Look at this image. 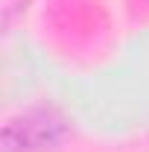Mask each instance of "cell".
<instances>
[{"label":"cell","mask_w":149,"mask_h":152,"mask_svg":"<svg viewBox=\"0 0 149 152\" xmlns=\"http://www.w3.org/2000/svg\"><path fill=\"white\" fill-rule=\"evenodd\" d=\"M64 132H67L64 117H58L53 108H32L6 123L3 146L6 152H44L56 146Z\"/></svg>","instance_id":"obj_1"}]
</instances>
